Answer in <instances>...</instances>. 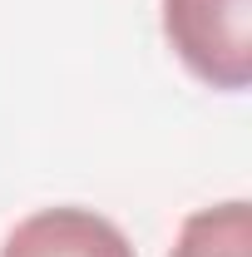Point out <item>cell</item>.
<instances>
[{
  "instance_id": "obj_1",
  "label": "cell",
  "mask_w": 252,
  "mask_h": 257,
  "mask_svg": "<svg viewBox=\"0 0 252 257\" xmlns=\"http://www.w3.org/2000/svg\"><path fill=\"white\" fill-rule=\"evenodd\" d=\"M163 40L198 84L242 94L252 84V0H163Z\"/></svg>"
},
{
  "instance_id": "obj_2",
  "label": "cell",
  "mask_w": 252,
  "mask_h": 257,
  "mask_svg": "<svg viewBox=\"0 0 252 257\" xmlns=\"http://www.w3.org/2000/svg\"><path fill=\"white\" fill-rule=\"evenodd\" d=\"M0 257H139L124 227L109 223L94 208H40L10 227Z\"/></svg>"
},
{
  "instance_id": "obj_3",
  "label": "cell",
  "mask_w": 252,
  "mask_h": 257,
  "mask_svg": "<svg viewBox=\"0 0 252 257\" xmlns=\"http://www.w3.org/2000/svg\"><path fill=\"white\" fill-rule=\"evenodd\" d=\"M168 257H252V208L242 198H227L188 213Z\"/></svg>"
}]
</instances>
